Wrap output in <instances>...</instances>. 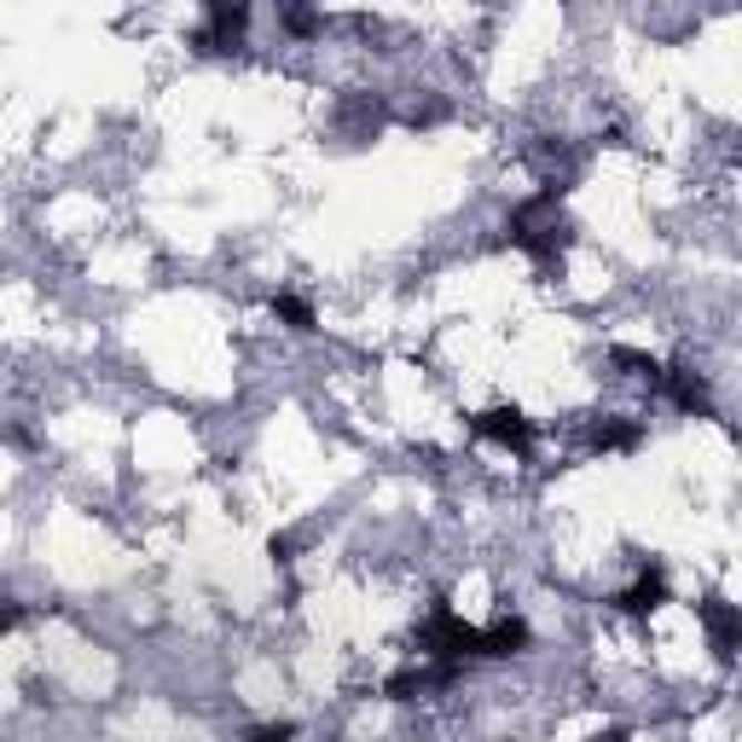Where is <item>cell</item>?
<instances>
[{
  "instance_id": "30bf717a",
  "label": "cell",
  "mask_w": 742,
  "mask_h": 742,
  "mask_svg": "<svg viewBox=\"0 0 742 742\" xmlns=\"http://www.w3.org/2000/svg\"><path fill=\"white\" fill-rule=\"evenodd\" d=\"M592 742H621V731H609V736H592Z\"/></svg>"
},
{
  "instance_id": "52a82bcc",
  "label": "cell",
  "mask_w": 742,
  "mask_h": 742,
  "mask_svg": "<svg viewBox=\"0 0 742 742\" xmlns=\"http://www.w3.org/2000/svg\"><path fill=\"white\" fill-rule=\"evenodd\" d=\"M273 314L285 319L291 331H314V308H308L302 296H273Z\"/></svg>"
},
{
  "instance_id": "3957f363",
  "label": "cell",
  "mask_w": 742,
  "mask_h": 742,
  "mask_svg": "<svg viewBox=\"0 0 742 742\" xmlns=\"http://www.w3.org/2000/svg\"><path fill=\"white\" fill-rule=\"evenodd\" d=\"M244 23H250V7H210V23H203L197 41L210 47V53H226V47H238Z\"/></svg>"
},
{
  "instance_id": "ba28073f",
  "label": "cell",
  "mask_w": 742,
  "mask_h": 742,
  "mask_svg": "<svg viewBox=\"0 0 742 742\" xmlns=\"http://www.w3.org/2000/svg\"><path fill=\"white\" fill-rule=\"evenodd\" d=\"M244 742H296V725H255Z\"/></svg>"
},
{
  "instance_id": "8992f818",
  "label": "cell",
  "mask_w": 742,
  "mask_h": 742,
  "mask_svg": "<svg viewBox=\"0 0 742 742\" xmlns=\"http://www.w3.org/2000/svg\"><path fill=\"white\" fill-rule=\"evenodd\" d=\"M661 389H668L684 413H702L708 418V389H702V377L697 372H661Z\"/></svg>"
},
{
  "instance_id": "7a4b0ae2",
  "label": "cell",
  "mask_w": 742,
  "mask_h": 742,
  "mask_svg": "<svg viewBox=\"0 0 742 742\" xmlns=\"http://www.w3.org/2000/svg\"><path fill=\"white\" fill-rule=\"evenodd\" d=\"M470 429H476V435H488V441H499V447H510V453H522V447L533 441V424L517 413V406H494V413L470 418Z\"/></svg>"
},
{
  "instance_id": "5b68a950",
  "label": "cell",
  "mask_w": 742,
  "mask_h": 742,
  "mask_svg": "<svg viewBox=\"0 0 742 742\" xmlns=\"http://www.w3.org/2000/svg\"><path fill=\"white\" fill-rule=\"evenodd\" d=\"M702 621H708V638H713V650H720L725 661L736 655V638H742V616L731 603H702Z\"/></svg>"
},
{
  "instance_id": "6da1fadb",
  "label": "cell",
  "mask_w": 742,
  "mask_h": 742,
  "mask_svg": "<svg viewBox=\"0 0 742 742\" xmlns=\"http://www.w3.org/2000/svg\"><path fill=\"white\" fill-rule=\"evenodd\" d=\"M510 238H517L522 250H533V255H551L557 244H562V221H557V197L546 192V197H533V203H522L517 215H510Z\"/></svg>"
},
{
  "instance_id": "9c48e42d",
  "label": "cell",
  "mask_w": 742,
  "mask_h": 742,
  "mask_svg": "<svg viewBox=\"0 0 742 742\" xmlns=\"http://www.w3.org/2000/svg\"><path fill=\"white\" fill-rule=\"evenodd\" d=\"M23 621V603H12V598H0V632H12Z\"/></svg>"
},
{
  "instance_id": "277c9868",
  "label": "cell",
  "mask_w": 742,
  "mask_h": 742,
  "mask_svg": "<svg viewBox=\"0 0 742 742\" xmlns=\"http://www.w3.org/2000/svg\"><path fill=\"white\" fill-rule=\"evenodd\" d=\"M616 603L627 609V616H650V609L668 603V575H661V569H644V575H638Z\"/></svg>"
}]
</instances>
